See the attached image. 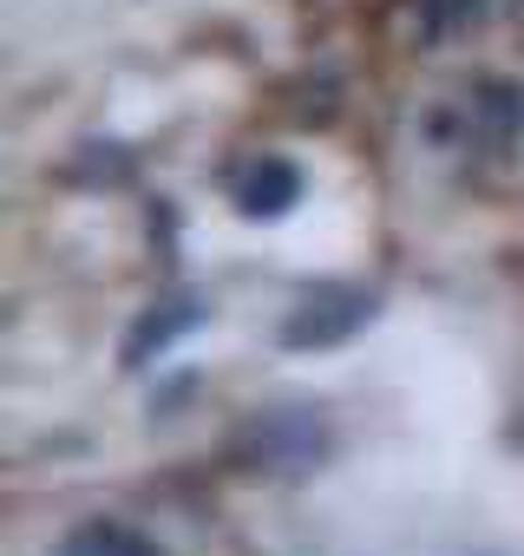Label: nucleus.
Listing matches in <instances>:
<instances>
[{"mask_svg":"<svg viewBox=\"0 0 524 556\" xmlns=\"http://www.w3.org/2000/svg\"><path fill=\"white\" fill-rule=\"evenodd\" d=\"M374 315H380V295L374 289L322 282V289L296 295V308L276 328V348L283 354H328V348H348L361 328H374Z\"/></svg>","mask_w":524,"mask_h":556,"instance_id":"f257e3e1","label":"nucleus"},{"mask_svg":"<svg viewBox=\"0 0 524 556\" xmlns=\"http://www.w3.org/2000/svg\"><path fill=\"white\" fill-rule=\"evenodd\" d=\"M242 445L262 471H276V478H302L328 458V419L302 400H283V406H262L249 413L242 426Z\"/></svg>","mask_w":524,"mask_h":556,"instance_id":"f03ea898","label":"nucleus"},{"mask_svg":"<svg viewBox=\"0 0 524 556\" xmlns=\"http://www.w3.org/2000/svg\"><path fill=\"white\" fill-rule=\"evenodd\" d=\"M302 203V170L289 157H255L242 177H236V210L249 223H276Z\"/></svg>","mask_w":524,"mask_h":556,"instance_id":"7ed1b4c3","label":"nucleus"},{"mask_svg":"<svg viewBox=\"0 0 524 556\" xmlns=\"http://www.w3.org/2000/svg\"><path fill=\"white\" fill-rule=\"evenodd\" d=\"M203 321V302L197 295H171V302H158V308H145V321L125 334V348H118V361L125 367H145V361H158L171 341H184L190 328Z\"/></svg>","mask_w":524,"mask_h":556,"instance_id":"20e7f679","label":"nucleus"},{"mask_svg":"<svg viewBox=\"0 0 524 556\" xmlns=\"http://www.w3.org/2000/svg\"><path fill=\"white\" fill-rule=\"evenodd\" d=\"M53 556H164V549H158L145 530L118 523V517H86V523H73V530L60 536Z\"/></svg>","mask_w":524,"mask_h":556,"instance_id":"39448f33","label":"nucleus"}]
</instances>
